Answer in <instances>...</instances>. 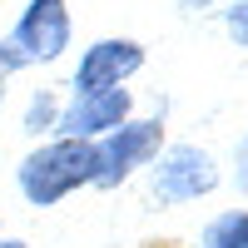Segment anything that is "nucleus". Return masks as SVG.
Instances as JSON below:
<instances>
[{"label": "nucleus", "instance_id": "obj_1", "mask_svg": "<svg viewBox=\"0 0 248 248\" xmlns=\"http://www.w3.org/2000/svg\"><path fill=\"white\" fill-rule=\"evenodd\" d=\"M85 184H94V144H85V139L40 144L20 164V194L35 209H50V203H60L65 194L85 189Z\"/></svg>", "mask_w": 248, "mask_h": 248}, {"label": "nucleus", "instance_id": "obj_2", "mask_svg": "<svg viewBox=\"0 0 248 248\" xmlns=\"http://www.w3.org/2000/svg\"><path fill=\"white\" fill-rule=\"evenodd\" d=\"M159 144H164V124L159 119H124L119 129H109L94 144V184L99 189L124 184L134 169L159 159Z\"/></svg>", "mask_w": 248, "mask_h": 248}, {"label": "nucleus", "instance_id": "obj_3", "mask_svg": "<svg viewBox=\"0 0 248 248\" xmlns=\"http://www.w3.org/2000/svg\"><path fill=\"white\" fill-rule=\"evenodd\" d=\"M149 189H154L159 203L203 199V194L218 189V164H214L209 149H199V144H169V149H159V159H154Z\"/></svg>", "mask_w": 248, "mask_h": 248}, {"label": "nucleus", "instance_id": "obj_4", "mask_svg": "<svg viewBox=\"0 0 248 248\" xmlns=\"http://www.w3.org/2000/svg\"><path fill=\"white\" fill-rule=\"evenodd\" d=\"M15 55L25 65H50L70 50V10L65 0H30L15 20V35H10Z\"/></svg>", "mask_w": 248, "mask_h": 248}, {"label": "nucleus", "instance_id": "obj_5", "mask_svg": "<svg viewBox=\"0 0 248 248\" xmlns=\"http://www.w3.org/2000/svg\"><path fill=\"white\" fill-rule=\"evenodd\" d=\"M144 70V45L139 40H94L75 70V94H99V90H124V79Z\"/></svg>", "mask_w": 248, "mask_h": 248}, {"label": "nucleus", "instance_id": "obj_6", "mask_svg": "<svg viewBox=\"0 0 248 248\" xmlns=\"http://www.w3.org/2000/svg\"><path fill=\"white\" fill-rule=\"evenodd\" d=\"M134 109V94L129 90H99V94H75L65 109H60V124L55 129H65V139H105L109 129H119L124 119Z\"/></svg>", "mask_w": 248, "mask_h": 248}, {"label": "nucleus", "instance_id": "obj_7", "mask_svg": "<svg viewBox=\"0 0 248 248\" xmlns=\"http://www.w3.org/2000/svg\"><path fill=\"white\" fill-rule=\"evenodd\" d=\"M199 248H248V214H218L209 229L199 233Z\"/></svg>", "mask_w": 248, "mask_h": 248}, {"label": "nucleus", "instance_id": "obj_8", "mask_svg": "<svg viewBox=\"0 0 248 248\" xmlns=\"http://www.w3.org/2000/svg\"><path fill=\"white\" fill-rule=\"evenodd\" d=\"M55 124H60V99H55L50 90H40V94L30 99V109H25V129L40 134V129H55Z\"/></svg>", "mask_w": 248, "mask_h": 248}, {"label": "nucleus", "instance_id": "obj_9", "mask_svg": "<svg viewBox=\"0 0 248 248\" xmlns=\"http://www.w3.org/2000/svg\"><path fill=\"white\" fill-rule=\"evenodd\" d=\"M223 20H229V35L238 40V45H248V0H233Z\"/></svg>", "mask_w": 248, "mask_h": 248}, {"label": "nucleus", "instance_id": "obj_10", "mask_svg": "<svg viewBox=\"0 0 248 248\" xmlns=\"http://www.w3.org/2000/svg\"><path fill=\"white\" fill-rule=\"evenodd\" d=\"M20 65H25V60L15 55V45H10V40H0V90H5V79H10Z\"/></svg>", "mask_w": 248, "mask_h": 248}, {"label": "nucleus", "instance_id": "obj_11", "mask_svg": "<svg viewBox=\"0 0 248 248\" xmlns=\"http://www.w3.org/2000/svg\"><path fill=\"white\" fill-rule=\"evenodd\" d=\"M243 164H248V149H243ZM238 184H243V189H248V169H243V174H238Z\"/></svg>", "mask_w": 248, "mask_h": 248}, {"label": "nucleus", "instance_id": "obj_12", "mask_svg": "<svg viewBox=\"0 0 248 248\" xmlns=\"http://www.w3.org/2000/svg\"><path fill=\"white\" fill-rule=\"evenodd\" d=\"M0 248H25V243H20V238H5V243H0Z\"/></svg>", "mask_w": 248, "mask_h": 248}, {"label": "nucleus", "instance_id": "obj_13", "mask_svg": "<svg viewBox=\"0 0 248 248\" xmlns=\"http://www.w3.org/2000/svg\"><path fill=\"white\" fill-rule=\"evenodd\" d=\"M184 5H189V10H194V5H209V0H184Z\"/></svg>", "mask_w": 248, "mask_h": 248}]
</instances>
